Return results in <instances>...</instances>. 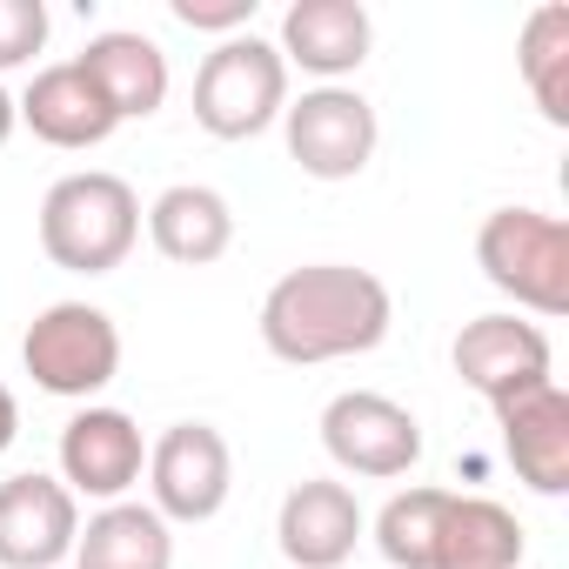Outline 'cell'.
<instances>
[{
  "label": "cell",
  "mask_w": 569,
  "mask_h": 569,
  "mask_svg": "<svg viewBox=\"0 0 569 569\" xmlns=\"http://www.w3.org/2000/svg\"><path fill=\"white\" fill-rule=\"evenodd\" d=\"M21 128V108H14V94L8 88H0V148H8V134Z\"/></svg>",
  "instance_id": "obj_25"
},
{
  "label": "cell",
  "mask_w": 569,
  "mask_h": 569,
  "mask_svg": "<svg viewBox=\"0 0 569 569\" xmlns=\"http://www.w3.org/2000/svg\"><path fill=\"white\" fill-rule=\"evenodd\" d=\"M148 234H154V248H161L168 261L208 268V261H221L228 241H234V208H228L214 188H201V181H174V188L154 194Z\"/></svg>",
  "instance_id": "obj_17"
},
{
  "label": "cell",
  "mask_w": 569,
  "mask_h": 569,
  "mask_svg": "<svg viewBox=\"0 0 569 569\" xmlns=\"http://www.w3.org/2000/svg\"><path fill=\"white\" fill-rule=\"evenodd\" d=\"M476 261L516 309L569 316V221L542 208H496L476 228Z\"/></svg>",
  "instance_id": "obj_3"
},
{
  "label": "cell",
  "mask_w": 569,
  "mask_h": 569,
  "mask_svg": "<svg viewBox=\"0 0 569 569\" xmlns=\"http://www.w3.org/2000/svg\"><path fill=\"white\" fill-rule=\"evenodd\" d=\"M456 376H462L489 409H502V402H516V396L556 382V376H549V336H542L536 322H522V316H476V322L456 336Z\"/></svg>",
  "instance_id": "obj_10"
},
{
  "label": "cell",
  "mask_w": 569,
  "mask_h": 569,
  "mask_svg": "<svg viewBox=\"0 0 569 569\" xmlns=\"http://www.w3.org/2000/svg\"><path fill=\"white\" fill-rule=\"evenodd\" d=\"M81 74L108 94V108L121 121H148L161 101H168V54L134 34V28H108L81 48Z\"/></svg>",
  "instance_id": "obj_16"
},
{
  "label": "cell",
  "mask_w": 569,
  "mask_h": 569,
  "mask_svg": "<svg viewBox=\"0 0 569 569\" xmlns=\"http://www.w3.org/2000/svg\"><path fill=\"white\" fill-rule=\"evenodd\" d=\"M81 502L68 482L28 469L0 482V569H54L74 556Z\"/></svg>",
  "instance_id": "obj_9"
},
{
  "label": "cell",
  "mask_w": 569,
  "mask_h": 569,
  "mask_svg": "<svg viewBox=\"0 0 569 569\" xmlns=\"http://www.w3.org/2000/svg\"><path fill=\"white\" fill-rule=\"evenodd\" d=\"M322 449L336 456V469L389 482V476H409V469H416V456H422V422H416L402 402L376 396V389H342V396L322 409Z\"/></svg>",
  "instance_id": "obj_7"
},
{
  "label": "cell",
  "mask_w": 569,
  "mask_h": 569,
  "mask_svg": "<svg viewBox=\"0 0 569 569\" xmlns=\"http://www.w3.org/2000/svg\"><path fill=\"white\" fill-rule=\"evenodd\" d=\"M376 48V21L362 0H296L281 14V61L316 74L322 88H336L342 74H356Z\"/></svg>",
  "instance_id": "obj_12"
},
{
  "label": "cell",
  "mask_w": 569,
  "mask_h": 569,
  "mask_svg": "<svg viewBox=\"0 0 569 569\" xmlns=\"http://www.w3.org/2000/svg\"><path fill=\"white\" fill-rule=\"evenodd\" d=\"M274 536H281V556L296 569H342L362 542V502L349 482H296L281 496V516H274Z\"/></svg>",
  "instance_id": "obj_13"
},
{
  "label": "cell",
  "mask_w": 569,
  "mask_h": 569,
  "mask_svg": "<svg viewBox=\"0 0 569 569\" xmlns=\"http://www.w3.org/2000/svg\"><path fill=\"white\" fill-rule=\"evenodd\" d=\"M14 108H21V121H28L48 148H101V141L121 128V114H114L108 94L81 74V61L41 68Z\"/></svg>",
  "instance_id": "obj_15"
},
{
  "label": "cell",
  "mask_w": 569,
  "mask_h": 569,
  "mask_svg": "<svg viewBox=\"0 0 569 569\" xmlns=\"http://www.w3.org/2000/svg\"><path fill=\"white\" fill-rule=\"evenodd\" d=\"M141 469H148V442H141L134 416H121V409H81L61 429V482L74 496L128 502V489L141 482Z\"/></svg>",
  "instance_id": "obj_11"
},
{
  "label": "cell",
  "mask_w": 569,
  "mask_h": 569,
  "mask_svg": "<svg viewBox=\"0 0 569 569\" xmlns=\"http://www.w3.org/2000/svg\"><path fill=\"white\" fill-rule=\"evenodd\" d=\"M141 241V201L121 174H61L41 201V248L68 274H114Z\"/></svg>",
  "instance_id": "obj_2"
},
{
  "label": "cell",
  "mask_w": 569,
  "mask_h": 569,
  "mask_svg": "<svg viewBox=\"0 0 569 569\" xmlns=\"http://www.w3.org/2000/svg\"><path fill=\"white\" fill-rule=\"evenodd\" d=\"M14 436H21V402H14V389H0V456L14 449Z\"/></svg>",
  "instance_id": "obj_24"
},
{
  "label": "cell",
  "mask_w": 569,
  "mask_h": 569,
  "mask_svg": "<svg viewBox=\"0 0 569 569\" xmlns=\"http://www.w3.org/2000/svg\"><path fill=\"white\" fill-rule=\"evenodd\" d=\"M48 48V8L41 0H0V74L28 68Z\"/></svg>",
  "instance_id": "obj_22"
},
{
  "label": "cell",
  "mask_w": 569,
  "mask_h": 569,
  "mask_svg": "<svg viewBox=\"0 0 569 569\" xmlns=\"http://www.w3.org/2000/svg\"><path fill=\"white\" fill-rule=\"evenodd\" d=\"M168 14L181 28H194V34H228L234 41L254 21V0H168Z\"/></svg>",
  "instance_id": "obj_23"
},
{
  "label": "cell",
  "mask_w": 569,
  "mask_h": 569,
  "mask_svg": "<svg viewBox=\"0 0 569 569\" xmlns=\"http://www.w3.org/2000/svg\"><path fill=\"white\" fill-rule=\"evenodd\" d=\"M148 489H154V516L161 522H208L221 516L228 489H234V456L221 442V429L208 422H174L154 449H148Z\"/></svg>",
  "instance_id": "obj_8"
},
{
  "label": "cell",
  "mask_w": 569,
  "mask_h": 569,
  "mask_svg": "<svg viewBox=\"0 0 569 569\" xmlns=\"http://www.w3.org/2000/svg\"><path fill=\"white\" fill-rule=\"evenodd\" d=\"M389 322H396L389 289L369 268H349V261L289 268L268 289V302H261V342H268V356L274 362H296V369L369 356V349H382Z\"/></svg>",
  "instance_id": "obj_1"
},
{
  "label": "cell",
  "mask_w": 569,
  "mask_h": 569,
  "mask_svg": "<svg viewBox=\"0 0 569 569\" xmlns=\"http://www.w3.org/2000/svg\"><path fill=\"white\" fill-rule=\"evenodd\" d=\"M281 128H289V161L309 181H356L382 141V121L356 88H309L281 108Z\"/></svg>",
  "instance_id": "obj_6"
},
{
  "label": "cell",
  "mask_w": 569,
  "mask_h": 569,
  "mask_svg": "<svg viewBox=\"0 0 569 569\" xmlns=\"http://www.w3.org/2000/svg\"><path fill=\"white\" fill-rule=\"evenodd\" d=\"M516 68L529 81L542 121L549 128H569V8H562V0H542V8L522 21Z\"/></svg>",
  "instance_id": "obj_20"
},
{
  "label": "cell",
  "mask_w": 569,
  "mask_h": 569,
  "mask_svg": "<svg viewBox=\"0 0 569 569\" xmlns=\"http://www.w3.org/2000/svg\"><path fill=\"white\" fill-rule=\"evenodd\" d=\"M442 516H449V489H402V496H389L382 516H376V549H382L396 569H436Z\"/></svg>",
  "instance_id": "obj_21"
},
{
  "label": "cell",
  "mask_w": 569,
  "mask_h": 569,
  "mask_svg": "<svg viewBox=\"0 0 569 569\" xmlns=\"http://www.w3.org/2000/svg\"><path fill=\"white\" fill-rule=\"evenodd\" d=\"M496 422H502V449H509L516 476L536 496H562L569 489V396H562V382H542V389L502 402Z\"/></svg>",
  "instance_id": "obj_14"
},
{
  "label": "cell",
  "mask_w": 569,
  "mask_h": 569,
  "mask_svg": "<svg viewBox=\"0 0 569 569\" xmlns=\"http://www.w3.org/2000/svg\"><path fill=\"white\" fill-rule=\"evenodd\" d=\"M74 569H174V536L148 502H101L74 536Z\"/></svg>",
  "instance_id": "obj_18"
},
{
  "label": "cell",
  "mask_w": 569,
  "mask_h": 569,
  "mask_svg": "<svg viewBox=\"0 0 569 569\" xmlns=\"http://www.w3.org/2000/svg\"><path fill=\"white\" fill-rule=\"evenodd\" d=\"M522 562V522L489 496H449L436 569H516Z\"/></svg>",
  "instance_id": "obj_19"
},
{
  "label": "cell",
  "mask_w": 569,
  "mask_h": 569,
  "mask_svg": "<svg viewBox=\"0 0 569 569\" xmlns=\"http://www.w3.org/2000/svg\"><path fill=\"white\" fill-rule=\"evenodd\" d=\"M21 362H28L34 389H48L61 402H88L121 376V329L94 302H54L28 322Z\"/></svg>",
  "instance_id": "obj_5"
},
{
  "label": "cell",
  "mask_w": 569,
  "mask_h": 569,
  "mask_svg": "<svg viewBox=\"0 0 569 569\" xmlns=\"http://www.w3.org/2000/svg\"><path fill=\"white\" fill-rule=\"evenodd\" d=\"M281 108H289V61L261 34L221 41L194 74V121L214 141H254L268 121H281Z\"/></svg>",
  "instance_id": "obj_4"
}]
</instances>
